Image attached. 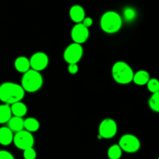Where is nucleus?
Segmentation results:
<instances>
[{
	"label": "nucleus",
	"mask_w": 159,
	"mask_h": 159,
	"mask_svg": "<svg viewBox=\"0 0 159 159\" xmlns=\"http://www.w3.org/2000/svg\"><path fill=\"white\" fill-rule=\"evenodd\" d=\"M24 96L25 91L18 84L7 82L0 85V100L7 105L20 102Z\"/></svg>",
	"instance_id": "nucleus-1"
},
{
	"label": "nucleus",
	"mask_w": 159,
	"mask_h": 159,
	"mask_svg": "<svg viewBox=\"0 0 159 159\" xmlns=\"http://www.w3.org/2000/svg\"><path fill=\"white\" fill-rule=\"evenodd\" d=\"M123 20L120 15L115 11H108L100 19V27L107 34H115L122 27Z\"/></svg>",
	"instance_id": "nucleus-2"
},
{
	"label": "nucleus",
	"mask_w": 159,
	"mask_h": 159,
	"mask_svg": "<svg viewBox=\"0 0 159 159\" xmlns=\"http://www.w3.org/2000/svg\"><path fill=\"white\" fill-rule=\"evenodd\" d=\"M134 71L131 67L124 61H116L112 68V75L117 83L127 85L133 80Z\"/></svg>",
	"instance_id": "nucleus-3"
},
{
	"label": "nucleus",
	"mask_w": 159,
	"mask_h": 159,
	"mask_svg": "<svg viewBox=\"0 0 159 159\" xmlns=\"http://www.w3.org/2000/svg\"><path fill=\"white\" fill-rule=\"evenodd\" d=\"M43 79L40 72L30 69L22 77L21 86L25 92L36 93L41 89Z\"/></svg>",
	"instance_id": "nucleus-4"
},
{
	"label": "nucleus",
	"mask_w": 159,
	"mask_h": 159,
	"mask_svg": "<svg viewBox=\"0 0 159 159\" xmlns=\"http://www.w3.org/2000/svg\"><path fill=\"white\" fill-rule=\"evenodd\" d=\"M118 145L122 152H125L127 153H135L139 151L141 148V141L135 135L127 134L121 137Z\"/></svg>",
	"instance_id": "nucleus-5"
},
{
	"label": "nucleus",
	"mask_w": 159,
	"mask_h": 159,
	"mask_svg": "<svg viewBox=\"0 0 159 159\" xmlns=\"http://www.w3.org/2000/svg\"><path fill=\"white\" fill-rule=\"evenodd\" d=\"M83 55V48L81 44L72 43L65 48L63 57L65 61L70 64H77Z\"/></svg>",
	"instance_id": "nucleus-6"
},
{
	"label": "nucleus",
	"mask_w": 159,
	"mask_h": 159,
	"mask_svg": "<svg viewBox=\"0 0 159 159\" xmlns=\"http://www.w3.org/2000/svg\"><path fill=\"white\" fill-rule=\"evenodd\" d=\"M16 147L18 149L24 151L34 147V138L31 133L26 130H21L16 133L13 136V141Z\"/></svg>",
	"instance_id": "nucleus-7"
},
{
	"label": "nucleus",
	"mask_w": 159,
	"mask_h": 159,
	"mask_svg": "<svg viewBox=\"0 0 159 159\" xmlns=\"http://www.w3.org/2000/svg\"><path fill=\"white\" fill-rule=\"evenodd\" d=\"M117 133V124L112 118H107L100 123L99 127V137L102 139L113 138Z\"/></svg>",
	"instance_id": "nucleus-8"
},
{
	"label": "nucleus",
	"mask_w": 159,
	"mask_h": 159,
	"mask_svg": "<svg viewBox=\"0 0 159 159\" xmlns=\"http://www.w3.org/2000/svg\"><path fill=\"white\" fill-rule=\"evenodd\" d=\"M30 61V65L32 70L40 72L48 67L49 63V57L48 54L43 52H37L31 56Z\"/></svg>",
	"instance_id": "nucleus-9"
},
{
	"label": "nucleus",
	"mask_w": 159,
	"mask_h": 159,
	"mask_svg": "<svg viewBox=\"0 0 159 159\" xmlns=\"http://www.w3.org/2000/svg\"><path fill=\"white\" fill-rule=\"evenodd\" d=\"M71 37L74 43L81 44L87 41L89 37V30L82 23H78L72 27Z\"/></svg>",
	"instance_id": "nucleus-10"
},
{
	"label": "nucleus",
	"mask_w": 159,
	"mask_h": 159,
	"mask_svg": "<svg viewBox=\"0 0 159 159\" xmlns=\"http://www.w3.org/2000/svg\"><path fill=\"white\" fill-rule=\"evenodd\" d=\"M69 16L71 20L76 24L82 23L84 19L85 18V9L79 5H74L70 9Z\"/></svg>",
	"instance_id": "nucleus-11"
},
{
	"label": "nucleus",
	"mask_w": 159,
	"mask_h": 159,
	"mask_svg": "<svg viewBox=\"0 0 159 159\" xmlns=\"http://www.w3.org/2000/svg\"><path fill=\"white\" fill-rule=\"evenodd\" d=\"M14 67L17 71L24 74L30 69L29 59L25 56L18 57L14 61Z\"/></svg>",
	"instance_id": "nucleus-12"
},
{
	"label": "nucleus",
	"mask_w": 159,
	"mask_h": 159,
	"mask_svg": "<svg viewBox=\"0 0 159 159\" xmlns=\"http://www.w3.org/2000/svg\"><path fill=\"white\" fill-rule=\"evenodd\" d=\"M13 134L7 127H0V144L8 146L13 141Z\"/></svg>",
	"instance_id": "nucleus-13"
},
{
	"label": "nucleus",
	"mask_w": 159,
	"mask_h": 159,
	"mask_svg": "<svg viewBox=\"0 0 159 159\" xmlns=\"http://www.w3.org/2000/svg\"><path fill=\"white\" fill-rule=\"evenodd\" d=\"M149 79H150L149 73L145 70H140V71H138L134 74L132 82H134L138 85H147Z\"/></svg>",
	"instance_id": "nucleus-14"
},
{
	"label": "nucleus",
	"mask_w": 159,
	"mask_h": 159,
	"mask_svg": "<svg viewBox=\"0 0 159 159\" xmlns=\"http://www.w3.org/2000/svg\"><path fill=\"white\" fill-rule=\"evenodd\" d=\"M10 110L12 112V115L16 117L23 118L27 113V107L21 101L12 104L10 106Z\"/></svg>",
	"instance_id": "nucleus-15"
},
{
	"label": "nucleus",
	"mask_w": 159,
	"mask_h": 159,
	"mask_svg": "<svg viewBox=\"0 0 159 159\" xmlns=\"http://www.w3.org/2000/svg\"><path fill=\"white\" fill-rule=\"evenodd\" d=\"M23 118L16 117V116H12L11 119L8 121V128L12 132H20L23 130Z\"/></svg>",
	"instance_id": "nucleus-16"
},
{
	"label": "nucleus",
	"mask_w": 159,
	"mask_h": 159,
	"mask_svg": "<svg viewBox=\"0 0 159 159\" xmlns=\"http://www.w3.org/2000/svg\"><path fill=\"white\" fill-rule=\"evenodd\" d=\"M23 127H24V129L26 131L32 134L39 130V128H40V123H39V121L36 118H26L23 121Z\"/></svg>",
	"instance_id": "nucleus-17"
},
{
	"label": "nucleus",
	"mask_w": 159,
	"mask_h": 159,
	"mask_svg": "<svg viewBox=\"0 0 159 159\" xmlns=\"http://www.w3.org/2000/svg\"><path fill=\"white\" fill-rule=\"evenodd\" d=\"M12 117L10 106L7 104L0 105V124H6Z\"/></svg>",
	"instance_id": "nucleus-18"
},
{
	"label": "nucleus",
	"mask_w": 159,
	"mask_h": 159,
	"mask_svg": "<svg viewBox=\"0 0 159 159\" xmlns=\"http://www.w3.org/2000/svg\"><path fill=\"white\" fill-rule=\"evenodd\" d=\"M107 156L110 159H120L122 157V150L118 144H113L109 148Z\"/></svg>",
	"instance_id": "nucleus-19"
},
{
	"label": "nucleus",
	"mask_w": 159,
	"mask_h": 159,
	"mask_svg": "<svg viewBox=\"0 0 159 159\" xmlns=\"http://www.w3.org/2000/svg\"><path fill=\"white\" fill-rule=\"evenodd\" d=\"M148 105L149 107L152 111L155 112V113H158L159 112V92L158 93H154L152 96H151L150 99L148 100Z\"/></svg>",
	"instance_id": "nucleus-20"
},
{
	"label": "nucleus",
	"mask_w": 159,
	"mask_h": 159,
	"mask_svg": "<svg viewBox=\"0 0 159 159\" xmlns=\"http://www.w3.org/2000/svg\"><path fill=\"white\" fill-rule=\"evenodd\" d=\"M147 88L149 92L154 93L159 92V82L157 79H150L147 83Z\"/></svg>",
	"instance_id": "nucleus-21"
},
{
	"label": "nucleus",
	"mask_w": 159,
	"mask_h": 159,
	"mask_svg": "<svg viewBox=\"0 0 159 159\" xmlns=\"http://www.w3.org/2000/svg\"><path fill=\"white\" fill-rule=\"evenodd\" d=\"M124 17L127 21H132L136 17V12L133 8H125L124 10Z\"/></svg>",
	"instance_id": "nucleus-22"
},
{
	"label": "nucleus",
	"mask_w": 159,
	"mask_h": 159,
	"mask_svg": "<svg viewBox=\"0 0 159 159\" xmlns=\"http://www.w3.org/2000/svg\"><path fill=\"white\" fill-rule=\"evenodd\" d=\"M23 158L24 159H36L37 152L35 149H34V148H30L23 151Z\"/></svg>",
	"instance_id": "nucleus-23"
},
{
	"label": "nucleus",
	"mask_w": 159,
	"mask_h": 159,
	"mask_svg": "<svg viewBox=\"0 0 159 159\" xmlns=\"http://www.w3.org/2000/svg\"><path fill=\"white\" fill-rule=\"evenodd\" d=\"M68 70L71 75H75L79 71V66L77 64H70L68 65Z\"/></svg>",
	"instance_id": "nucleus-24"
},
{
	"label": "nucleus",
	"mask_w": 159,
	"mask_h": 159,
	"mask_svg": "<svg viewBox=\"0 0 159 159\" xmlns=\"http://www.w3.org/2000/svg\"><path fill=\"white\" fill-rule=\"evenodd\" d=\"M0 159H15L13 155L7 151H0Z\"/></svg>",
	"instance_id": "nucleus-25"
},
{
	"label": "nucleus",
	"mask_w": 159,
	"mask_h": 159,
	"mask_svg": "<svg viewBox=\"0 0 159 159\" xmlns=\"http://www.w3.org/2000/svg\"><path fill=\"white\" fill-rule=\"evenodd\" d=\"M82 25H84L85 27L88 28L89 29L90 26H93V20L91 18V17H85V18L83 20V21H82Z\"/></svg>",
	"instance_id": "nucleus-26"
}]
</instances>
